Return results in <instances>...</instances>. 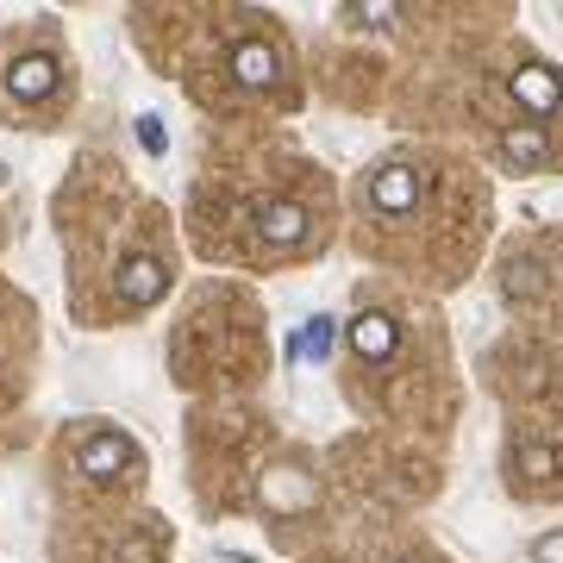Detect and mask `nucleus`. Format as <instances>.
<instances>
[{
  "instance_id": "f257e3e1",
  "label": "nucleus",
  "mask_w": 563,
  "mask_h": 563,
  "mask_svg": "<svg viewBox=\"0 0 563 563\" xmlns=\"http://www.w3.org/2000/svg\"><path fill=\"white\" fill-rule=\"evenodd\" d=\"M232 76L244 81V88H269V81L282 76V57L269 38H239V51H232Z\"/></svg>"
},
{
  "instance_id": "f03ea898",
  "label": "nucleus",
  "mask_w": 563,
  "mask_h": 563,
  "mask_svg": "<svg viewBox=\"0 0 563 563\" xmlns=\"http://www.w3.org/2000/svg\"><path fill=\"white\" fill-rule=\"evenodd\" d=\"M514 95L526 107H539V113H558L563 107V81L544 69V63H520V76H514Z\"/></svg>"
},
{
  "instance_id": "7ed1b4c3",
  "label": "nucleus",
  "mask_w": 563,
  "mask_h": 563,
  "mask_svg": "<svg viewBox=\"0 0 563 563\" xmlns=\"http://www.w3.org/2000/svg\"><path fill=\"white\" fill-rule=\"evenodd\" d=\"M501 157L514 163V169L544 163V132H539V125H514V132H501Z\"/></svg>"
},
{
  "instance_id": "0eeeda50",
  "label": "nucleus",
  "mask_w": 563,
  "mask_h": 563,
  "mask_svg": "<svg viewBox=\"0 0 563 563\" xmlns=\"http://www.w3.org/2000/svg\"><path fill=\"white\" fill-rule=\"evenodd\" d=\"M139 139H144V151H163V132H157V120H139Z\"/></svg>"
},
{
  "instance_id": "20e7f679",
  "label": "nucleus",
  "mask_w": 563,
  "mask_h": 563,
  "mask_svg": "<svg viewBox=\"0 0 563 563\" xmlns=\"http://www.w3.org/2000/svg\"><path fill=\"white\" fill-rule=\"evenodd\" d=\"M51 81H57V57L13 63V88H20V95H51Z\"/></svg>"
},
{
  "instance_id": "39448f33",
  "label": "nucleus",
  "mask_w": 563,
  "mask_h": 563,
  "mask_svg": "<svg viewBox=\"0 0 563 563\" xmlns=\"http://www.w3.org/2000/svg\"><path fill=\"white\" fill-rule=\"evenodd\" d=\"M332 351V320H307V332H301V357H325Z\"/></svg>"
},
{
  "instance_id": "423d86ee",
  "label": "nucleus",
  "mask_w": 563,
  "mask_h": 563,
  "mask_svg": "<svg viewBox=\"0 0 563 563\" xmlns=\"http://www.w3.org/2000/svg\"><path fill=\"white\" fill-rule=\"evenodd\" d=\"M532 558H539V563H563V532H544V539L532 544Z\"/></svg>"
}]
</instances>
